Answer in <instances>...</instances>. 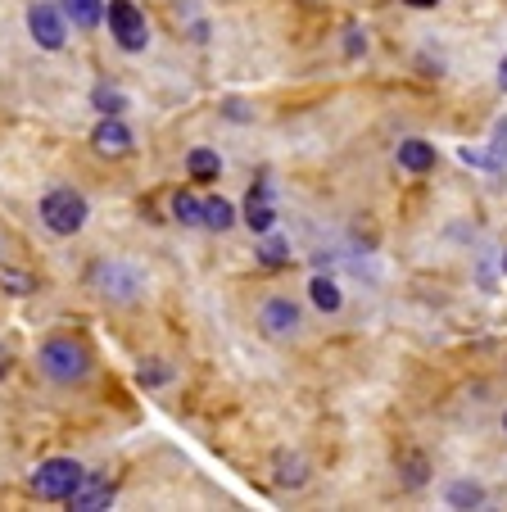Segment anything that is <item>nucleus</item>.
I'll return each instance as SVG.
<instances>
[{"instance_id":"aec40b11","label":"nucleus","mask_w":507,"mask_h":512,"mask_svg":"<svg viewBox=\"0 0 507 512\" xmlns=\"http://www.w3.org/2000/svg\"><path fill=\"white\" fill-rule=\"evenodd\" d=\"M399 476L408 490H421V485L431 481V463H426V454H403L399 458Z\"/></svg>"},{"instance_id":"a878e982","label":"nucleus","mask_w":507,"mask_h":512,"mask_svg":"<svg viewBox=\"0 0 507 512\" xmlns=\"http://www.w3.org/2000/svg\"><path fill=\"white\" fill-rule=\"evenodd\" d=\"M403 5H408V10H440L444 0H403Z\"/></svg>"},{"instance_id":"cd10ccee","label":"nucleus","mask_w":507,"mask_h":512,"mask_svg":"<svg viewBox=\"0 0 507 512\" xmlns=\"http://www.w3.org/2000/svg\"><path fill=\"white\" fill-rule=\"evenodd\" d=\"M498 87L507 91V59H503V64H498Z\"/></svg>"},{"instance_id":"9d476101","label":"nucleus","mask_w":507,"mask_h":512,"mask_svg":"<svg viewBox=\"0 0 507 512\" xmlns=\"http://www.w3.org/2000/svg\"><path fill=\"white\" fill-rule=\"evenodd\" d=\"M114 494H118V485L109 481V476L87 472V476H82V485L68 494V508H73V512H100V508H109V503H114Z\"/></svg>"},{"instance_id":"39448f33","label":"nucleus","mask_w":507,"mask_h":512,"mask_svg":"<svg viewBox=\"0 0 507 512\" xmlns=\"http://www.w3.org/2000/svg\"><path fill=\"white\" fill-rule=\"evenodd\" d=\"M105 23L123 55H145L150 50V19H145L136 0H105Z\"/></svg>"},{"instance_id":"f257e3e1","label":"nucleus","mask_w":507,"mask_h":512,"mask_svg":"<svg viewBox=\"0 0 507 512\" xmlns=\"http://www.w3.org/2000/svg\"><path fill=\"white\" fill-rule=\"evenodd\" d=\"M37 372L50 381V386H87L91 372H96V354H91V345L82 336H68V331H59V336H46L37 349Z\"/></svg>"},{"instance_id":"f3484780","label":"nucleus","mask_w":507,"mask_h":512,"mask_svg":"<svg viewBox=\"0 0 507 512\" xmlns=\"http://www.w3.org/2000/svg\"><path fill=\"white\" fill-rule=\"evenodd\" d=\"M168 209H173V223H182V227H204V195H195V191H173Z\"/></svg>"},{"instance_id":"1a4fd4ad","label":"nucleus","mask_w":507,"mask_h":512,"mask_svg":"<svg viewBox=\"0 0 507 512\" xmlns=\"http://www.w3.org/2000/svg\"><path fill=\"white\" fill-rule=\"evenodd\" d=\"M394 164H399L403 173H412V177L435 173V164H440V150H435L426 136H403V141L394 145Z\"/></svg>"},{"instance_id":"7ed1b4c3","label":"nucleus","mask_w":507,"mask_h":512,"mask_svg":"<svg viewBox=\"0 0 507 512\" xmlns=\"http://www.w3.org/2000/svg\"><path fill=\"white\" fill-rule=\"evenodd\" d=\"M87 286L96 290L105 304H114V309H127V304H136L145 295V272L136 268L132 259H100L96 268H91Z\"/></svg>"},{"instance_id":"f03ea898","label":"nucleus","mask_w":507,"mask_h":512,"mask_svg":"<svg viewBox=\"0 0 507 512\" xmlns=\"http://www.w3.org/2000/svg\"><path fill=\"white\" fill-rule=\"evenodd\" d=\"M37 218L50 236H77L91 218V200L77 186H50L37 200Z\"/></svg>"},{"instance_id":"423d86ee","label":"nucleus","mask_w":507,"mask_h":512,"mask_svg":"<svg viewBox=\"0 0 507 512\" xmlns=\"http://www.w3.org/2000/svg\"><path fill=\"white\" fill-rule=\"evenodd\" d=\"M254 327H259L263 340H272V345H290V340H304V309H299L290 295H268V300L259 304V313H254Z\"/></svg>"},{"instance_id":"0eeeda50","label":"nucleus","mask_w":507,"mask_h":512,"mask_svg":"<svg viewBox=\"0 0 507 512\" xmlns=\"http://www.w3.org/2000/svg\"><path fill=\"white\" fill-rule=\"evenodd\" d=\"M28 32H32V41H37V50L59 55V50L68 46V14L59 10L55 0H37L28 10Z\"/></svg>"},{"instance_id":"20e7f679","label":"nucleus","mask_w":507,"mask_h":512,"mask_svg":"<svg viewBox=\"0 0 507 512\" xmlns=\"http://www.w3.org/2000/svg\"><path fill=\"white\" fill-rule=\"evenodd\" d=\"M82 476H87V467L77 463V458L55 454V458H41V463L32 467L28 490L37 494V499H46V503H68V494L82 485Z\"/></svg>"},{"instance_id":"c756f323","label":"nucleus","mask_w":507,"mask_h":512,"mask_svg":"<svg viewBox=\"0 0 507 512\" xmlns=\"http://www.w3.org/2000/svg\"><path fill=\"white\" fill-rule=\"evenodd\" d=\"M503 272H507V250H503Z\"/></svg>"},{"instance_id":"c85d7f7f","label":"nucleus","mask_w":507,"mask_h":512,"mask_svg":"<svg viewBox=\"0 0 507 512\" xmlns=\"http://www.w3.org/2000/svg\"><path fill=\"white\" fill-rule=\"evenodd\" d=\"M498 426H503V435H507V408H503V417H498Z\"/></svg>"},{"instance_id":"bb28decb","label":"nucleus","mask_w":507,"mask_h":512,"mask_svg":"<svg viewBox=\"0 0 507 512\" xmlns=\"http://www.w3.org/2000/svg\"><path fill=\"white\" fill-rule=\"evenodd\" d=\"M227 118H236V123H240V118H249V114H245V105H240V100H227Z\"/></svg>"},{"instance_id":"b1692460","label":"nucleus","mask_w":507,"mask_h":512,"mask_svg":"<svg viewBox=\"0 0 507 512\" xmlns=\"http://www.w3.org/2000/svg\"><path fill=\"white\" fill-rule=\"evenodd\" d=\"M345 55H349V59L367 55V32H363V28H349V32H345Z\"/></svg>"},{"instance_id":"4be33fe9","label":"nucleus","mask_w":507,"mask_h":512,"mask_svg":"<svg viewBox=\"0 0 507 512\" xmlns=\"http://www.w3.org/2000/svg\"><path fill=\"white\" fill-rule=\"evenodd\" d=\"M91 105L100 109V114H123L127 109V96L118 87H105V82H100L96 91H91Z\"/></svg>"},{"instance_id":"a211bd4d","label":"nucleus","mask_w":507,"mask_h":512,"mask_svg":"<svg viewBox=\"0 0 507 512\" xmlns=\"http://www.w3.org/2000/svg\"><path fill=\"white\" fill-rule=\"evenodd\" d=\"M254 259H259V268H268V272H281V268H290V241H281V236H263V245L254 250Z\"/></svg>"},{"instance_id":"9b49d317","label":"nucleus","mask_w":507,"mask_h":512,"mask_svg":"<svg viewBox=\"0 0 507 512\" xmlns=\"http://www.w3.org/2000/svg\"><path fill=\"white\" fill-rule=\"evenodd\" d=\"M240 223H245L249 232H259V236H268L272 227H277V209H272V182H254V186H249V200H245Z\"/></svg>"},{"instance_id":"4468645a","label":"nucleus","mask_w":507,"mask_h":512,"mask_svg":"<svg viewBox=\"0 0 507 512\" xmlns=\"http://www.w3.org/2000/svg\"><path fill=\"white\" fill-rule=\"evenodd\" d=\"M59 10L68 14V28L96 32L105 23V0H59Z\"/></svg>"},{"instance_id":"412c9836","label":"nucleus","mask_w":507,"mask_h":512,"mask_svg":"<svg viewBox=\"0 0 507 512\" xmlns=\"http://www.w3.org/2000/svg\"><path fill=\"white\" fill-rule=\"evenodd\" d=\"M136 381H141L145 390H159V386H168V381H173V368H168L163 358H145L141 372H136Z\"/></svg>"},{"instance_id":"6ab92c4d","label":"nucleus","mask_w":507,"mask_h":512,"mask_svg":"<svg viewBox=\"0 0 507 512\" xmlns=\"http://www.w3.org/2000/svg\"><path fill=\"white\" fill-rule=\"evenodd\" d=\"M485 485L480 481H453L449 490H444V503H449V508H485Z\"/></svg>"},{"instance_id":"f8f14e48","label":"nucleus","mask_w":507,"mask_h":512,"mask_svg":"<svg viewBox=\"0 0 507 512\" xmlns=\"http://www.w3.org/2000/svg\"><path fill=\"white\" fill-rule=\"evenodd\" d=\"M304 290H308V304H313L317 313H326V318H335V313L345 309V290H340V281H335L331 272H313Z\"/></svg>"},{"instance_id":"ddd939ff","label":"nucleus","mask_w":507,"mask_h":512,"mask_svg":"<svg viewBox=\"0 0 507 512\" xmlns=\"http://www.w3.org/2000/svg\"><path fill=\"white\" fill-rule=\"evenodd\" d=\"M186 177H191L195 186H209L222 177V155L213 150V145H191L186 150Z\"/></svg>"},{"instance_id":"6e6552de","label":"nucleus","mask_w":507,"mask_h":512,"mask_svg":"<svg viewBox=\"0 0 507 512\" xmlns=\"http://www.w3.org/2000/svg\"><path fill=\"white\" fill-rule=\"evenodd\" d=\"M132 127L123 123V114H100V123L91 127V150H96L100 159H127L132 155Z\"/></svg>"},{"instance_id":"5701e85b","label":"nucleus","mask_w":507,"mask_h":512,"mask_svg":"<svg viewBox=\"0 0 507 512\" xmlns=\"http://www.w3.org/2000/svg\"><path fill=\"white\" fill-rule=\"evenodd\" d=\"M507 164V118L494 123V141H489V168H503Z\"/></svg>"},{"instance_id":"dca6fc26","label":"nucleus","mask_w":507,"mask_h":512,"mask_svg":"<svg viewBox=\"0 0 507 512\" xmlns=\"http://www.w3.org/2000/svg\"><path fill=\"white\" fill-rule=\"evenodd\" d=\"M236 227V204L227 195H204V232H231Z\"/></svg>"},{"instance_id":"2eb2a0df","label":"nucleus","mask_w":507,"mask_h":512,"mask_svg":"<svg viewBox=\"0 0 507 512\" xmlns=\"http://www.w3.org/2000/svg\"><path fill=\"white\" fill-rule=\"evenodd\" d=\"M272 467H277V476H272L277 490H304L308 485V463L299 454H286V449H281V454L272 458Z\"/></svg>"},{"instance_id":"393cba45","label":"nucleus","mask_w":507,"mask_h":512,"mask_svg":"<svg viewBox=\"0 0 507 512\" xmlns=\"http://www.w3.org/2000/svg\"><path fill=\"white\" fill-rule=\"evenodd\" d=\"M10 372H14V349L5 345V340H0V381L10 377Z\"/></svg>"}]
</instances>
